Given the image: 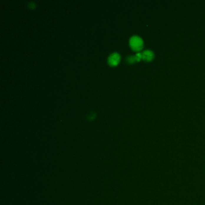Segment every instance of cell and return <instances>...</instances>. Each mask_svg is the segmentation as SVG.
<instances>
[{
    "label": "cell",
    "instance_id": "1",
    "mask_svg": "<svg viewBox=\"0 0 205 205\" xmlns=\"http://www.w3.org/2000/svg\"><path fill=\"white\" fill-rule=\"evenodd\" d=\"M129 45L130 48L134 51H138L143 48V41L142 39L138 36H133L129 40Z\"/></svg>",
    "mask_w": 205,
    "mask_h": 205
},
{
    "label": "cell",
    "instance_id": "2",
    "mask_svg": "<svg viewBox=\"0 0 205 205\" xmlns=\"http://www.w3.org/2000/svg\"><path fill=\"white\" fill-rule=\"evenodd\" d=\"M120 60V55L118 52H113L110 55L108 58V62L110 65L114 66L118 65Z\"/></svg>",
    "mask_w": 205,
    "mask_h": 205
},
{
    "label": "cell",
    "instance_id": "3",
    "mask_svg": "<svg viewBox=\"0 0 205 205\" xmlns=\"http://www.w3.org/2000/svg\"><path fill=\"white\" fill-rule=\"evenodd\" d=\"M141 54L143 59L148 62L152 60L154 58L153 52L150 50H146Z\"/></svg>",
    "mask_w": 205,
    "mask_h": 205
}]
</instances>
